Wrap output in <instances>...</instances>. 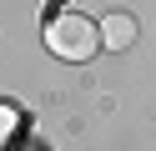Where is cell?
I'll return each mask as SVG.
<instances>
[{
    "instance_id": "6da1fadb",
    "label": "cell",
    "mask_w": 156,
    "mask_h": 151,
    "mask_svg": "<svg viewBox=\"0 0 156 151\" xmlns=\"http://www.w3.org/2000/svg\"><path fill=\"white\" fill-rule=\"evenodd\" d=\"M45 50L81 66V60H91L96 50H101V25L86 20L81 10H61V15L45 20Z\"/></svg>"
},
{
    "instance_id": "7a4b0ae2",
    "label": "cell",
    "mask_w": 156,
    "mask_h": 151,
    "mask_svg": "<svg viewBox=\"0 0 156 151\" xmlns=\"http://www.w3.org/2000/svg\"><path fill=\"white\" fill-rule=\"evenodd\" d=\"M136 35H141V25H136L131 10H111V15L101 20V45H106V50H126Z\"/></svg>"
}]
</instances>
